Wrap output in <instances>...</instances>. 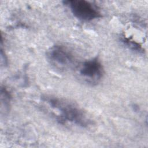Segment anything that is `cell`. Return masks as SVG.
<instances>
[{"mask_svg":"<svg viewBox=\"0 0 148 148\" xmlns=\"http://www.w3.org/2000/svg\"><path fill=\"white\" fill-rule=\"evenodd\" d=\"M43 101L58 112L57 119L60 123L71 122L82 127L89 125L90 120L84 112L74 103L61 98L48 96L44 97Z\"/></svg>","mask_w":148,"mask_h":148,"instance_id":"6da1fadb","label":"cell"},{"mask_svg":"<svg viewBox=\"0 0 148 148\" xmlns=\"http://www.w3.org/2000/svg\"><path fill=\"white\" fill-rule=\"evenodd\" d=\"M73 16L80 20L88 21L101 16L98 6L85 0H69L64 2Z\"/></svg>","mask_w":148,"mask_h":148,"instance_id":"7a4b0ae2","label":"cell"},{"mask_svg":"<svg viewBox=\"0 0 148 148\" xmlns=\"http://www.w3.org/2000/svg\"><path fill=\"white\" fill-rule=\"evenodd\" d=\"M46 57L51 64L61 69L72 67L75 63V57L66 47L56 45L51 47L46 53Z\"/></svg>","mask_w":148,"mask_h":148,"instance_id":"3957f363","label":"cell"},{"mask_svg":"<svg viewBox=\"0 0 148 148\" xmlns=\"http://www.w3.org/2000/svg\"><path fill=\"white\" fill-rule=\"evenodd\" d=\"M103 72V66L97 58L85 61L79 65V76L91 85L98 84L102 78Z\"/></svg>","mask_w":148,"mask_h":148,"instance_id":"277c9868","label":"cell"},{"mask_svg":"<svg viewBox=\"0 0 148 148\" xmlns=\"http://www.w3.org/2000/svg\"><path fill=\"white\" fill-rule=\"evenodd\" d=\"M10 95L9 91L6 88L1 87V108L3 106L5 108V112H8L10 105Z\"/></svg>","mask_w":148,"mask_h":148,"instance_id":"5b68a950","label":"cell"}]
</instances>
